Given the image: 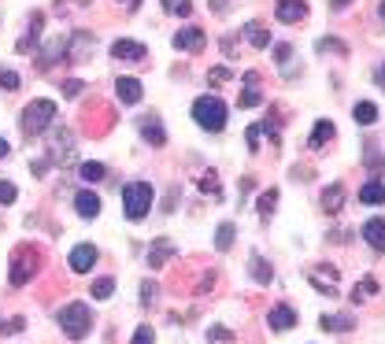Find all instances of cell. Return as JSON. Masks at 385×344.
Listing matches in <instances>:
<instances>
[{"mask_svg": "<svg viewBox=\"0 0 385 344\" xmlns=\"http://www.w3.org/2000/svg\"><path fill=\"white\" fill-rule=\"evenodd\" d=\"M19 126H22V137L34 141V137H41L45 130H52L56 126V104L52 100H30L27 108H22L19 115Z\"/></svg>", "mask_w": 385, "mask_h": 344, "instance_id": "1", "label": "cell"}, {"mask_svg": "<svg viewBox=\"0 0 385 344\" xmlns=\"http://www.w3.org/2000/svg\"><path fill=\"white\" fill-rule=\"evenodd\" d=\"M192 118H197L200 130H208V134H219L226 126V104L215 97V92H204V97L192 100Z\"/></svg>", "mask_w": 385, "mask_h": 344, "instance_id": "2", "label": "cell"}, {"mask_svg": "<svg viewBox=\"0 0 385 344\" xmlns=\"http://www.w3.org/2000/svg\"><path fill=\"white\" fill-rule=\"evenodd\" d=\"M152 200H156V193H152L148 181H126L122 185V211H126V219L141 222L152 211Z\"/></svg>", "mask_w": 385, "mask_h": 344, "instance_id": "3", "label": "cell"}, {"mask_svg": "<svg viewBox=\"0 0 385 344\" xmlns=\"http://www.w3.org/2000/svg\"><path fill=\"white\" fill-rule=\"evenodd\" d=\"M59 329H63V337H71V340H82L93 333V311L85 308V303H67V308L59 311Z\"/></svg>", "mask_w": 385, "mask_h": 344, "instance_id": "4", "label": "cell"}, {"mask_svg": "<svg viewBox=\"0 0 385 344\" xmlns=\"http://www.w3.org/2000/svg\"><path fill=\"white\" fill-rule=\"evenodd\" d=\"M48 163L52 167H67L74 163V134L67 126H56L52 130V144H48Z\"/></svg>", "mask_w": 385, "mask_h": 344, "instance_id": "5", "label": "cell"}, {"mask_svg": "<svg viewBox=\"0 0 385 344\" xmlns=\"http://www.w3.org/2000/svg\"><path fill=\"white\" fill-rule=\"evenodd\" d=\"M37 270V252H30V248H19L15 256H11V285H27L30 277Z\"/></svg>", "mask_w": 385, "mask_h": 344, "instance_id": "6", "label": "cell"}, {"mask_svg": "<svg viewBox=\"0 0 385 344\" xmlns=\"http://www.w3.org/2000/svg\"><path fill=\"white\" fill-rule=\"evenodd\" d=\"M171 45L178 52H204V45H208V37H204L200 26H182L174 37H171Z\"/></svg>", "mask_w": 385, "mask_h": 344, "instance_id": "7", "label": "cell"}, {"mask_svg": "<svg viewBox=\"0 0 385 344\" xmlns=\"http://www.w3.org/2000/svg\"><path fill=\"white\" fill-rule=\"evenodd\" d=\"M93 45H97V37L89 34V30H74V34L67 37V60H71V63H82V60H89V52H93Z\"/></svg>", "mask_w": 385, "mask_h": 344, "instance_id": "8", "label": "cell"}, {"mask_svg": "<svg viewBox=\"0 0 385 344\" xmlns=\"http://www.w3.org/2000/svg\"><path fill=\"white\" fill-rule=\"evenodd\" d=\"M59 60H67V37H52V41L37 52V71H52Z\"/></svg>", "mask_w": 385, "mask_h": 344, "instance_id": "9", "label": "cell"}, {"mask_svg": "<svg viewBox=\"0 0 385 344\" xmlns=\"http://www.w3.org/2000/svg\"><path fill=\"white\" fill-rule=\"evenodd\" d=\"M111 56L119 60V63H141L148 56V48L141 45V41H130V37H119V41L111 45Z\"/></svg>", "mask_w": 385, "mask_h": 344, "instance_id": "10", "label": "cell"}, {"mask_svg": "<svg viewBox=\"0 0 385 344\" xmlns=\"http://www.w3.org/2000/svg\"><path fill=\"white\" fill-rule=\"evenodd\" d=\"M137 130H141V137H145L152 149L167 144V130H163V123H160V115H141V118H137Z\"/></svg>", "mask_w": 385, "mask_h": 344, "instance_id": "11", "label": "cell"}, {"mask_svg": "<svg viewBox=\"0 0 385 344\" xmlns=\"http://www.w3.org/2000/svg\"><path fill=\"white\" fill-rule=\"evenodd\" d=\"M174 252H178V245L171 241V237H160V241H152V248H148V267H152V270L167 267V263L174 259Z\"/></svg>", "mask_w": 385, "mask_h": 344, "instance_id": "12", "label": "cell"}, {"mask_svg": "<svg viewBox=\"0 0 385 344\" xmlns=\"http://www.w3.org/2000/svg\"><path fill=\"white\" fill-rule=\"evenodd\" d=\"M67 263H71L74 274H89V270H93V263H97V248L93 245H74Z\"/></svg>", "mask_w": 385, "mask_h": 344, "instance_id": "13", "label": "cell"}, {"mask_svg": "<svg viewBox=\"0 0 385 344\" xmlns=\"http://www.w3.org/2000/svg\"><path fill=\"white\" fill-rule=\"evenodd\" d=\"M274 19L278 22H300V19H307V4H304V0H278V4H274Z\"/></svg>", "mask_w": 385, "mask_h": 344, "instance_id": "14", "label": "cell"}, {"mask_svg": "<svg viewBox=\"0 0 385 344\" xmlns=\"http://www.w3.org/2000/svg\"><path fill=\"white\" fill-rule=\"evenodd\" d=\"M363 241L374 248V252H385V219H367L363 222Z\"/></svg>", "mask_w": 385, "mask_h": 344, "instance_id": "15", "label": "cell"}, {"mask_svg": "<svg viewBox=\"0 0 385 344\" xmlns=\"http://www.w3.org/2000/svg\"><path fill=\"white\" fill-rule=\"evenodd\" d=\"M267 322H271V329H278V333H286V329H293V322H297V311H293L289 303H278V308H271V315H267Z\"/></svg>", "mask_w": 385, "mask_h": 344, "instance_id": "16", "label": "cell"}, {"mask_svg": "<svg viewBox=\"0 0 385 344\" xmlns=\"http://www.w3.org/2000/svg\"><path fill=\"white\" fill-rule=\"evenodd\" d=\"M115 97H119L122 104H141L145 89H141L137 78H119V82H115Z\"/></svg>", "mask_w": 385, "mask_h": 344, "instance_id": "17", "label": "cell"}, {"mask_svg": "<svg viewBox=\"0 0 385 344\" xmlns=\"http://www.w3.org/2000/svg\"><path fill=\"white\" fill-rule=\"evenodd\" d=\"M74 211H78L82 219H97V215H100V196L89 193V189H82L78 196H74Z\"/></svg>", "mask_w": 385, "mask_h": 344, "instance_id": "18", "label": "cell"}, {"mask_svg": "<svg viewBox=\"0 0 385 344\" xmlns=\"http://www.w3.org/2000/svg\"><path fill=\"white\" fill-rule=\"evenodd\" d=\"M307 277H312V285L318 289V293H326V296L333 293V285H337V270L333 267H315Z\"/></svg>", "mask_w": 385, "mask_h": 344, "instance_id": "19", "label": "cell"}, {"mask_svg": "<svg viewBox=\"0 0 385 344\" xmlns=\"http://www.w3.org/2000/svg\"><path fill=\"white\" fill-rule=\"evenodd\" d=\"M359 204H367V207H378V204H385V181H367L363 189H359Z\"/></svg>", "mask_w": 385, "mask_h": 344, "instance_id": "20", "label": "cell"}, {"mask_svg": "<svg viewBox=\"0 0 385 344\" xmlns=\"http://www.w3.org/2000/svg\"><path fill=\"white\" fill-rule=\"evenodd\" d=\"M330 141H333V123H330V118H318L315 130H312V141H307V144H312L315 152H323Z\"/></svg>", "mask_w": 385, "mask_h": 344, "instance_id": "21", "label": "cell"}, {"mask_svg": "<svg viewBox=\"0 0 385 344\" xmlns=\"http://www.w3.org/2000/svg\"><path fill=\"white\" fill-rule=\"evenodd\" d=\"M41 26H45V11H34V15L27 19V37L19 41V52H30V45L41 37Z\"/></svg>", "mask_w": 385, "mask_h": 344, "instance_id": "22", "label": "cell"}, {"mask_svg": "<svg viewBox=\"0 0 385 344\" xmlns=\"http://www.w3.org/2000/svg\"><path fill=\"white\" fill-rule=\"evenodd\" d=\"M248 270H252V277L260 285H271L274 282V270H271V263H267L260 252H252V259H248Z\"/></svg>", "mask_w": 385, "mask_h": 344, "instance_id": "23", "label": "cell"}, {"mask_svg": "<svg viewBox=\"0 0 385 344\" xmlns=\"http://www.w3.org/2000/svg\"><path fill=\"white\" fill-rule=\"evenodd\" d=\"M315 52H318V56H349V45H344L341 37H318Z\"/></svg>", "mask_w": 385, "mask_h": 344, "instance_id": "24", "label": "cell"}, {"mask_svg": "<svg viewBox=\"0 0 385 344\" xmlns=\"http://www.w3.org/2000/svg\"><path fill=\"white\" fill-rule=\"evenodd\" d=\"M352 118L359 126H374L378 123V104H370V100H359L356 108H352Z\"/></svg>", "mask_w": 385, "mask_h": 344, "instance_id": "25", "label": "cell"}, {"mask_svg": "<svg viewBox=\"0 0 385 344\" xmlns=\"http://www.w3.org/2000/svg\"><path fill=\"white\" fill-rule=\"evenodd\" d=\"M363 163L370 167V174H385V156L378 152V144H374V141H367V144H363Z\"/></svg>", "mask_w": 385, "mask_h": 344, "instance_id": "26", "label": "cell"}, {"mask_svg": "<svg viewBox=\"0 0 385 344\" xmlns=\"http://www.w3.org/2000/svg\"><path fill=\"white\" fill-rule=\"evenodd\" d=\"M323 207L330 211V215H333V211H341V207H344V185H341V181H333L330 189L323 193Z\"/></svg>", "mask_w": 385, "mask_h": 344, "instance_id": "27", "label": "cell"}, {"mask_svg": "<svg viewBox=\"0 0 385 344\" xmlns=\"http://www.w3.org/2000/svg\"><path fill=\"white\" fill-rule=\"evenodd\" d=\"M245 37H248L252 48H267V45H271V30H267V26H260V22H248V26H245Z\"/></svg>", "mask_w": 385, "mask_h": 344, "instance_id": "28", "label": "cell"}, {"mask_svg": "<svg viewBox=\"0 0 385 344\" xmlns=\"http://www.w3.org/2000/svg\"><path fill=\"white\" fill-rule=\"evenodd\" d=\"M323 329H326V333H349V329H352V315H323Z\"/></svg>", "mask_w": 385, "mask_h": 344, "instance_id": "29", "label": "cell"}, {"mask_svg": "<svg viewBox=\"0 0 385 344\" xmlns=\"http://www.w3.org/2000/svg\"><path fill=\"white\" fill-rule=\"evenodd\" d=\"M234 233H237L234 222H223V226L215 230V248H219V252H230V248H234Z\"/></svg>", "mask_w": 385, "mask_h": 344, "instance_id": "30", "label": "cell"}, {"mask_svg": "<svg viewBox=\"0 0 385 344\" xmlns=\"http://www.w3.org/2000/svg\"><path fill=\"white\" fill-rule=\"evenodd\" d=\"M274 204H278V189L260 193V200H255V211H260V219H271V215H274Z\"/></svg>", "mask_w": 385, "mask_h": 344, "instance_id": "31", "label": "cell"}, {"mask_svg": "<svg viewBox=\"0 0 385 344\" xmlns=\"http://www.w3.org/2000/svg\"><path fill=\"white\" fill-rule=\"evenodd\" d=\"M78 178L82 181H104L108 178V167L104 163H82L78 167Z\"/></svg>", "mask_w": 385, "mask_h": 344, "instance_id": "32", "label": "cell"}, {"mask_svg": "<svg viewBox=\"0 0 385 344\" xmlns=\"http://www.w3.org/2000/svg\"><path fill=\"white\" fill-rule=\"evenodd\" d=\"M237 104H241V108H260V104H263V92L255 89V85H248V89H241Z\"/></svg>", "mask_w": 385, "mask_h": 344, "instance_id": "33", "label": "cell"}, {"mask_svg": "<svg viewBox=\"0 0 385 344\" xmlns=\"http://www.w3.org/2000/svg\"><path fill=\"white\" fill-rule=\"evenodd\" d=\"M378 293V282L374 277H363V282H356V293H352V300H370Z\"/></svg>", "mask_w": 385, "mask_h": 344, "instance_id": "34", "label": "cell"}, {"mask_svg": "<svg viewBox=\"0 0 385 344\" xmlns=\"http://www.w3.org/2000/svg\"><path fill=\"white\" fill-rule=\"evenodd\" d=\"M89 293H93V300H108V296L115 293V282H111V277H97Z\"/></svg>", "mask_w": 385, "mask_h": 344, "instance_id": "35", "label": "cell"}, {"mask_svg": "<svg viewBox=\"0 0 385 344\" xmlns=\"http://www.w3.org/2000/svg\"><path fill=\"white\" fill-rule=\"evenodd\" d=\"M163 11H167V15H178V19H186L189 11H192V4H189V0H163Z\"/></svg>", "mask_w": 385, "mask_h": 344, "instance_id": "36", "label": "cell"}, {"mask_svg": "<svg viewBox=\"0 0 385 344\" xmlns=\"http://www.w3.org/2000/svg\"><path fill=\"white\" fill-rule=\"evenodd\" d=\"M19 82H22V78L15 71H0V89H4V92H19Z\"/></svg>", "mask_w": 385, "mask_h": 344, "instance_id": "37", "label": "cell"}, {"mask_svg": "<svg viewBox=\"0 0 385 344\" xmlns=\"http://www.w3.org/2000/svg\"><path fill=\"white\" fill-rule=\"evenodd\" d=\"M15 200H19V189H15L11 181L0 178V204H15Z\"/></svg>", "mask_w": 385, "mask_h": 344, "instance_id": "38", "label": "cell"}, {"mask_svg": "<svg viewBox=\"0 0 385 344\" xmlns=\"http://www.w3.org/2000/svg\"><path fill=\"white\" fill-rule=\"evenodd\" d=\"M82 85H85V82H78V78H63V82H59V92H63V97H78Z\"/></svg>", "mask_w": 385, "mask_h": 344, "instance_id": "39", "label": "cell"}, {"mask_svg": "<svg viewBox=\"0 0 385 344\" xmlns=\"http://www.w3.org/2000/svg\"><path fill=\"white\" fill-rule=\"evenodd\" d=\"M27 329V319L22 315H15V319H8V322H0V333H22Z\"/></svg>", "mask_w": 385, "mask_h": 344, "instance_id": "40", "label": "cell"}, {"mask_svg": "<svg viewBox=\"0 0 385 344\" xmlns=\"http://www.w3.org/2000/svg\"><path fill=\"white\" fill-rule=\"evenodd\" d=\"M156 293H160L156 282H141V303H145V308H148V303H156Z\"/></svg>", "mask_w": 385, "mask_h": 344, "instance_id": "41", "label": "cell"}, {"mask_svg": "<svg viewBox=\"0 0 385 344\" xmlns=\"http://www.w3.org/2000/svg\"><path fill=\"white\" fill-rule=\"evenodd\" d=\"M274 60H278V67H289V60H293V45H274Z\"/></svg>", "mask_w": 385, "mask_h": 344, "instance_id": "42", "label": "cell"}, {"mask_svg": "<svg viewBox=\"0 0 385 344\" xmlns=\"http://www.w3.org/2000/svg\"><path fill=\"white\" fill-rule=\"evenodd\" d=\"M245 137H248V149H252V152H260V137H263V126H260V123H255V126H248V134H245Z\"/></svg>", "mask_w": 385, "mask_h": 344, "instance_id": "43", "label": "cell"}, {"mask_svg": "<svg viewBox=\"0 0 385 344\" xmlns=\"http://www.w3.org/2000/svg\"><path fill=\"white\" fill-rule=\"evenodd\" d=\"M197 185H200V189H204V193H211V196H219V178H215V174H211V178H208V174H200V181H197Z\"/></svg>", "mask_w": 385, "mask_h": 344, "instance_id": "44", "label": "cell"}, {"mask_svg": "<svg viewBox=\"0 0 385 344\" xmlns=\"http://www.w3.org/2000/svg\"><path fill=\"white\" fill-rule=\"evenodd\" d=\"M48 167H52V163H48V156H41V160H30V170H34V178H41Z\"/></svg>", "mask_w": 385, "mask_h": 344, "instance_id": "45", "label": "cell"}, {"mask_svg": "<svg viewBox=\"0 0 385 344\" xmlns=\"http://www.w3.org/2000/svg\"><path fill=\"white\" fill-rule=\"evenodd\" d=\"M208 82H230V67H211L208 71Z\"/></svg>", "mask_w": 385, "mask_h": 344, "instance_id": "46", "label": "cell"}, {"mask_svg": "<svg viewBox=\"0 0 385 344\" xmlns=\"http://www.w3.org/2000/svg\"><path fill=\"white\" fill-rule=\"evenodd\" d=\"M134 344H152V326H137V333H134Z\"/></svg>", "mask_w": 385, "mask_h": 344, "instance_id": "47", "label": "cell"}, {"mask_svg": "<svg viewBox=\"0 0 385 344\" xmlns=\"http://www.w3.org/2000/svg\"><path fill=\"white\" fill-rule=\"evenodd\" d=\"M208 337H211V340H230V333H226V329H219V326H215Z\"/></svg>", "mask_w": 385, "mask_h": 344, "instance_id": "48", "label": "cell"}, {"mask_svg": "<svg viewBox=\"0 0 385 344\" xmlns=\"http://www.w3.org/2000/svg\"><path fill=\"white\" fill-rule=\"evenodd\" d=\"M208 4H211L215 15H223V11H226V0H208Z\"/></svg>", "mask_w": 385, "mask_h": 344, "instance_id": "49", "label": "cell"}, {"mask_svg": "<svg viewBox=\"0 0 385 344\" xmlns=\"http://www.w3.org/2000/svg\"><path fill=\"white\" fill-rule=\"evenodd\" d=\"M8 156H11V144H8L4 137H0V160H8Z\"/></svg>", "mask_w": 385, "mask_h": 344, "instance_id": "50", "label": "cell"}, {"mask_svg": "<svg viewBox=\"0 0 385 344\" xmlns=\"http://www.w3.org/2000/svg\"><path fill=\"white\" fill-rule=\"evenodd\" d=\"M330 4H333V11H344V8L352 4V0H330Z\"/></svg>", "mask_w": 385, "mask_h": 344, "instance_id": "51", "label": "cell"}, {"mask_svg": "<svg viewBox=\"0 0 385 344\" xmlns=\"http://www.w3.org/2000/svg\"><path fill=\"white\" fill-rule=\"evenodd\" d=\"M119 4H126V11H137V4H141V0H119Z\"/></svg>", "mask_w": 385, "mask_h": 344, "instance_id": "52", "label": "cell"}, {"mask_svg": "<svg viewBox=\"0 0 385 344\" xmlns=\"http://www.w3.org/2000/svg\"><path fill=\"white\" fill-rule=\"evenodd\" d=\"M378 85L385 89V63H382V67H378Z\"/></svg>", "mask_w": 385, "mask_h": 344, "instance_id": "53", "label": "cell"}, {"mask_svg": "<svg viewBox=\"0 0 385 344\" xmlns=\"http://www.w3.org/2000/svg\"><path fill=\"white\" fill-rule=\"evenodd\" d=\"M378 19L385 22V0H382V4H378Z\"/></svg>", "mask_w": 385, "mask_h": 344, "instance_id": "54", "label": "cell"}]
</instances>
